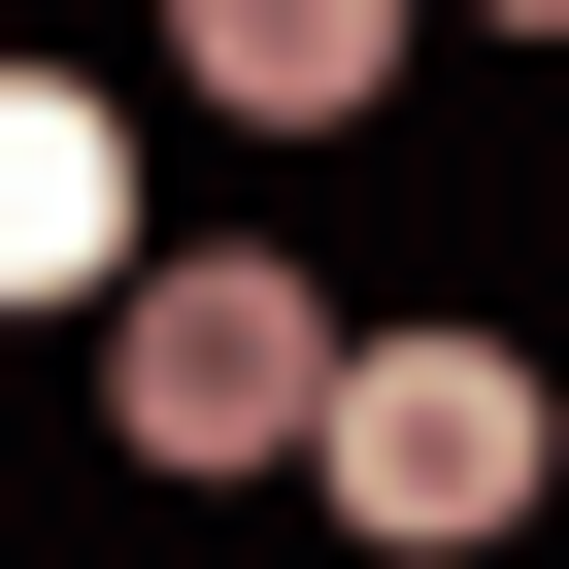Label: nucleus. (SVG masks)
<instances>
[{
	"label": "nucleus",
	"instance_id": "nucleus-4",
	"mask_svg": "<svg viewBox=\"0 0 569 569\" xmlns=\"http://www.w3.org/2000/svg\"><path fill=\"white\" fill-rule=\"evenodd\" d=\"M201 101H268V134H336V101H402V34H369V0H201Z\"/></svg>",
	"mask_w": 569,
	"mask_h": 569
},
{
	"label": "nucleus",
	"instance_id": "nucleus-3",
	"mask_svg": "<svg viewBox=\"0 0 569 569\" xmlns=\"http://www.w3.org/2000/svg\"><path fill=\"white\" fill-rule=\"evenodd\" d=\"M34 302H134V134L68 68H0V336H34Z\"/></svg>",
	"mask_w": 569,
	"mask_h": 569
},
{
	"label": "nucleus",
	"instance_id": "nucleus-2",
	"mask_svg": "<svg viewBox=\"0 0 569 569\" xmlns=\"http://www.w3.org/2000/svg\"><path fill=\"white\" fill-rule=\"evenodd\" d=\"M336 369H369V336H302V268H134V302H101L134 469H302V436H336Z\"/></svg>",
	"mask_w": 569,
	"mask_h": 569
},
{
	"label": "nucleus",
	"instance_id": "nucleus-1",
	"mask_svg": "<svg viewBox=\"0 0 569 569\" xmlns=\"http://www.w3.org/2000/svg\"><path fill=\"white\" fill-rule=\"evenodd\" d=\"M302 469H336L369 569H469V536H536V369H502V336H369Z\"/></svg>",
	"mask_w": 569,
	"mask_h": 569
}]
</instances>
